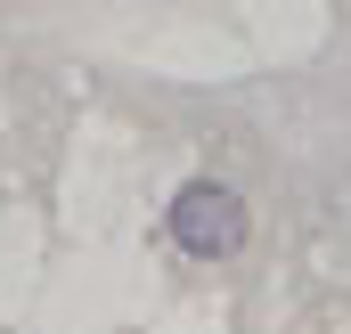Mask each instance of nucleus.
Here are the masks:
<instances>
[{
  "label": "nucleus",
  "instance_id": "nucleus-1",
  "mask_svg": "<svg viewBox=\"0 0 351 334\" xmlns=\"http://www.w3.org/2000/svg\"><path fill=\"white\" fill-rule=\"evenodd\" d=\"M245 237H254V212L229 179H188L172 196V245L188 261H237Z\"/></svg>",
  "mask_w": 351,
  "mask_h": 334
}]
</instances>
